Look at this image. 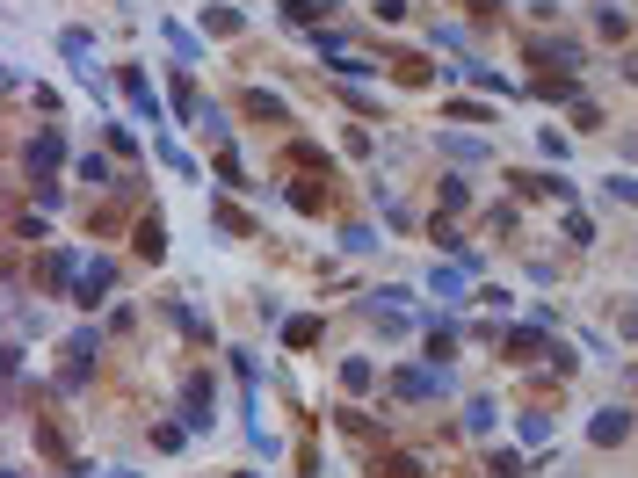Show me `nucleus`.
<instances>
[{"label": "nucleus", "instance_id": "obj_5", "mask_svg": "<svg viewBox=\"0 0 638 478\" xmlns=\"http://www.w3.org/2000/svg\"><path fill=\"white\" fill-rule=\"evenodd\" d=\"M22 167H29L37 182H51V167H58V131H44V138H29V153H22Z\"/></svg>", "mask_w": 638, "mask_h": 478}, {"label": "nucleus", "instance_id": "obj_15", "mask_svg": "<svg viewBox=\"0 0 638 478\" xmlns=\"http://www.w3.org/2000/svg\"><path fill=\"white\" fill-rule=\"evenodd\" d=\"M247 116H269V123H283V101L269 95V88H247Z\"/></svg>", "mask_w": 638, "mask_h": 478}, {"label": "nucleus", "instance_id": "obj_23", "mask_svg": "<svg viewBox=\"0 0 638 478\" xmlns=\"http://www.w3.org/2000/svg\"><path fill=\"white\" fill-rule=\"evenodd\" d=\"M218 225H225V232H239V239L254 232V218H247V210H232V203H218Z\"/></svg>", "mask_w": 638, "mask_h": 478}, {"label": "nucleus", "instance_id": "obj_10", "mask_svg": "<svg viewBox=\"0 0 638 478\" xmlns=\"http://www.w3.org/2000/svg\"><path fill=\"white\" fill-rule=\"evenodd\" d=\"M334 7H341V0H283V15H291V22H305V29L334 22Z\"/></svg>", "mask_w": 638, "mask_h": 478}, {"label": "nucleus", "instance_id": "obj_14", "mask_svg": "<svg viewBox=\"0 0 638 478\" xmlns=\"http://www.w3.org/2000/svg\"><path fill=\"white\" fill-rule=\"evenodd\" d=\"M204 29L211 37H239V7H204Z\"/></svg>", "mask_w": 638, "mask_h": 478}, {"label": "nucleus", "instance_id": "obj_25", "mask_svg": "<svg viewBox=\"0 0 638 478\" xmlns=\"http://www.w3.org/2000/svg\"><path fill=\"white\" fill-rule=\"evenodd\" d=\"M370 15L377 22H407V0H370Z\"/></svg>", "mask_w": 638, "mask_h": 478}, {"label": "nucleus", "instance_id": "obj_20", "mask_svg": "<svg viewBox=\"0 0 638 478\" xmlns=\"http://www.w3.org/2000/svg\"><path fill=\"white\" fill-rule=\"evenodd\" d=\"M283 341H291V348H313V341H319V319H291Z\"/></svg>", "mask_w": 638, "mask_h": 478}, {"label": "nucleus", "instance_id": "obj_17", "mask_svg": "<svg viewBox=\"0 0 638 478\" xmlns=\"http://www.w3.org/2000/svg\"><path fill=\"white\" fill-rule=\"evenodd\" d=\"M537 95H551V101H580V95H573V73H544V80H537Z\"/></svg>", "mask_w": 638, "mask_h": 478}, {"label": "nucleus", "instance_id": "obj_12", "mask_svg": "<svg viewBox=\"0 0 638 478\" xmlns=\"http://www.w3.org/2000/svg\"><path fill=\"white\" fill-rule=\"evenodd\" d=\"M501 348H508V356H537V348L551 356V341H544L537 326H508V334H501Z\"/></svg>", "mask_w": 638, "mask_h": 478}, {"label": "nucleus", "instance_id": "obj_19", "mask_svg": "<svg viewBox=\"0 0 638 478\" xmlns=\"http://www.w3.org/2000/svg\"><path fill=\"white\" fill-rule=\"evenodd\" d=\"M58 51H66V58H95V37H88V29H66Z\"/></svg>", "mask_w": 638, "mask_h": 478}, {"label": "nucleus", "instance_id": "obj_4", "mask_svg": "<svg viewBox=\"0 0 638 478\" xmlns=\"http://www.w3.org/2000/svg\"><path fill=\"white\" fill-rule=\"evenodd\" d=\"M123 101H131L138 116H153V123H160V95H153V80H145L138 66H123Z\"/></svg>", "mask_w": 638, "mask_h": 478}, {"label": "nucleus", "instance_id": "obj_6", "mask_svg": "<svg viewBox=\"0 0 638 478\" xmlns=\"http://www.w3.org/2000/svg\"><path fill=\"white\" fill-rule=\"evenodd\" d=\"M624 435H632V413H624V406H610V413H595V420H588V442H602V450H610V442H624Z\"/></svg>", "mask_w": 638, "mask_h": 478}, {"label": "nucleus", "instance_id": "obj_18", "mask_svg": "<svg viewBox=\"0 0 638 478\" xmlns=\"http://www.w3.org/2000/svg\"><path fill=\"white\" fill-rule=\"evenodd\" d=\"M435 196H442V218H457V210L472 203V189H464V182H450V175H442V189H435Z\"/></svg>", "mask_w": 638, "mask_h": 478}, {"label": "nucleus", "instance_id": "obj_11", "mask_svg": "<svg viewBox=\"0 0 638 478\" xmlns=\"http://www.w3.org/2000/svg\"><path fill=\"white\" fill-rule=\"evenodd\" d=\"M175 109H182L189 123H204V101H197V80H189V66H175Z\"/></svg>", "mask_w": 638, "mask_h": 478}, {"label": "nucleus", "instance_id": "obj_21", "mask_svg": "<svg viewBox=\"0 0 638 478\" xmlns=\"http://www.w3.org/2000/svg\"><path fill=\"white\" fill-rule=\"evenodd\" d=\"M486 472H494V478H523V457H516V450H494Z\"/></svg>", "mask_w": 638, "mask_h": 478}, {"label": "nucleus", "instance_id": "obj_16", "mask_svg": "<svg viewBox=\"0 0 638 478\" xmlns=\"http://www.w3.org/2000/svg\"><path fill=\"white\" fill-rule=\"evenodd\" d=\"M450 356H457V334H450V326H435V334H428V363H435V370H442V363H450Z\"/></svg>", "mask_w": 638, "mask_h": 478}, {"label": "nucleus", "instance_id": "obj_22", "mask_svg": "<svg viewBox=\"0 0 638 478\" xmlns=\"http://www.w3.org/2000/svg\"><path fill=\"white\" fill-rule=\"evenodd\" d=\"M385 478H421V457H407V450H392V457H385Z\"/></svg>", "mask_w": 638, "mask_h": 478}, {"label": "nucleus", "instance_id": "obj_26", "mask_svg": "<svg viewBox=\"0 0 638 478\" xmlns=\"http://www.w3.org/2000/svg\"><path fill=\"white\" fill-rule=\"evenodd\" d=\"M610 196H617V203H638V182L632 175H610Z\"/></svg>", "mask_w": 638, "mask_h": 478}, {"label": "nucleus", "instance_id": "obj_3", "mask_svg": "<svg viewBox=\"0 0 638 478\" xmlns=\"http://www.w3.org/2000/svg\"><path fill=\"white\" fill-rule=\"evenodd\" d=\"M530 51H537V66H558V73L580 66V44H573V37H537Z\"/></svg>", "mask_w": 638, "mask_h": 478}, {"label": "nucleus", "instance_id": "obj_13", "mask_svg": "<svg viewBox=\"0 0 638 478\" xmlns=\"http://www.w3.org/2000/svg\"><path fill=\"white\" fill-rule=\"evenodd\" d=\"M341 384H348V391H370V384H377L370 356H348V363H341Z\"/></svg>", "mask_w": 638, "mask_h": 478}, {"label": "nucleus", "instance_id": "obj_8", "mask_svg": "<svg viewBox=\"0 0 638 478\" xmlns=\"http://www.w3.org/2000/svg\"><path fill=\"white\" fill-rule=\"evenodd\" d=\"M109 283H116V269H109V261H88V269H80V283H73V297H80V304H102Z\"/></svg>", "mask_w": 638, "mask_h": 478}, {"label": "nucleus", "instance_id": "obj_9", "mask_svg": "<svg viewBox=\"0 0 638 478\" xmlns=\"http://www.w3.org/2000/svg\"><path fill=\"white\" fill-rule=\"evenodd\" d=\"M392 391H399V398H435V391H442V370H399Z\"/></svg>", "mask_w": 638, "mask_h": 478}, {"label": "nucleus", "instance_id": "obj_24", "mask_svg": "<svg viewBox=\"0 0 638 478\" xmlns=\"http://www.w3.org/2000/svg\"><path fill=\"white\" fill-rule=\"evenodd\" d=\"M80 182H95V189H109L116 175H109V160H95V153H88V160H80Z\"/></svg>", "mask_w": 638, "mask_h": 478}, {"label": "nucleus", "instance_id": "obj_1", "mask_svg": "<svg viewBox=\"0 0 638 478\" xmlns=\"http://www.w3.org/2000/svg\"><path fill=\"white\" fill-rule=\"evenodd\" d=\"M95 356H102V334H95V326H80V334H73V341H66V391H80V384H88V370H95Z\"/></svg>", "mask_w": 638, "mask_h": 478}, {"label": "nucleus", "instance_id": "obj_2", "mask_svg": "<svg viewBox=\"0 0 638 478\" xmlns=\"http://www.w3.org/2000/svg\"><path fill=\"white\" fill-rule=\"evenodd\" d=\"M211 413H218V384L197 370V377L182 384V420H189V428H211Z\"/></svg>", "mask_w": 638, "mask_h": 478}, {"label": "nucleus", "instance_id": "obj_7", "mask_svg": "<svg viewBox=\"0 0 638 478\" xmlns=\"http://www.w3.org/2000/svg\"><path fill=\"white\" fill-rule=\"evenodd\" d=\"M138 254H145V261H167V218H160V210L138 218Z\"/></svg>", "mask_w": 638, "mask_h": 478}]
</instances>
